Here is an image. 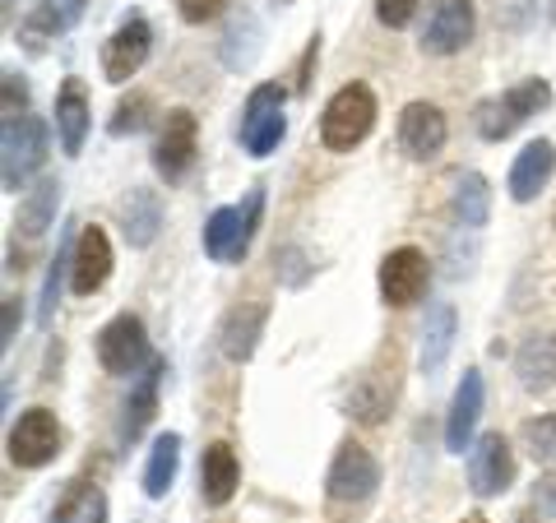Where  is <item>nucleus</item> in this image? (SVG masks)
Segmentation results:
<instances>
[{
    "instance_id": "obj_1",
    "label": "nucleus",
    "mask_w": 556,
    "mask_h": 523,
    "mask_svg": "<svg viewBox=\"0 0 556 523\" xmlns=\"http://www.w3.org/2000/svg\"><path fill=\"white\" fill-rule=\"evenodd\" d=\"M371 126H376V93L367 84H348V89L329 98L320 116V139L329 153H353L371 135Z\"/></svg>"
},
{
    "instance_id": "obj_2",
    "label": "nucleus",
    "mask_w": 556,
    "mask_h": 523,
    "mask_svg": "<svg viewBox=\"0 0 556 523\" xmlns=\"http://www.w3.org/2000/svg\"><path fill=\"white\" fill-rule=\"evenodd\" d=\"M552 102V89H547V79H525V84H515V89H506L501 98H486L478 102V112H473V126L482 139H492V144H501L506 135H515L519 126H525L529 116H538Z\"/></svg>"
},
{
    "instance_id": "obj_3",
    "label": "nucleus",
    "mask_w": 556,
    "mask_h": 523,
    "mask_svg": "<svg viewBox=\"0 0 556 523\" xmlns=\"http://www.w3.org/2000/svg\"><path fill=\"white\" fill-rule=\"evenodd\" d=\"M47 158V126L38 116H20L5 120V135H0V186L10 195H20L24 181L42 167Z\"/></svg>"
},
{
    "instance_id": "obj_4",
    "label": "nucleus",
    "mask_w": 556,
    "mask_h": 523,
    "mask_svg": "<svg viewBox=\"0 0 556 523\" xmlns=\"http://www.w3.org/2000/svg\"><path fill=\"white\" fill-rule=\"evenodd\" d=\"M260 208H265V190H251L247 214H241V208H214L208 222H204V251H208V259H218V265H241L247 251H251Z\"/></svg>"
},
{
    "instance_id": "obj_5",
    "label": "nucleus",
    "mask_w": 556,
    "mask_h": 523,
    "mask_svg": "<svg viewBox=\"0 0 556 523\" xmlns=\"http://www.w3.org/2000/svg\"><path fill=\"white\" fill-rule=\"evenodd\" d=\"M288 120H283V89L278 84H260L247 98V112H241V144H247L251 158H269V153L283 144Z\"/></svg>"
},
{
    "instance_id": "obj_6",
    "label": "nucleus",
    "mask_w": 556,
    "mask_h": 523,
    "mask_svg": "<svg viewBox=\"0 0 556 523\" xmlns=\"http://www.w3.org/2000/svg\"><path fill=\"white\" fill-rule=\"evenodd\" d=\"M376 486H380V463L371 459V449L357 441H343L334 463H329V477H325L329 500L357 505V500H371Z\"/></svg>"
},
{
    "instance_id": "obj_7",
    "label": "nucleus",
    "mask_w": 556,
    "mask_h": 523,
    "mask_svg": "<svg viewBox=\"0 0 556 523\" xmlns=\"http://www.w3.org/2000/svg\"><path fill=\"white\" fill-rule=\"evenodd\" d=\"M98 361L108 375H135L139 366L149 361V334H144V320L139 316H116L112 324H102L98 334Z\"/></svg>"
},
{
    "instance_id": "obj_8",
    "label": "nucleus",
    "mask_w": 556,
    "mask_h": 523,
    "mask_svg": "<svg viewBox=\"0 0 556 523\" xmlns=\"http://www.w3.org/2000/svg\"><path fill=\"white\" fill-rule=\"evenodd\" d=\"M61 455V422L47 408H28L20 422L10 426V463L20 468H47Z\"/></svg>"
},
{
    "instance_id": "obj_9",
    "label": "nucleus",
    "mask_w": 556,
    "mask_h": 523,
    "mask_svg": "<svg viewBox=\"0 0 556 523\" xmlns=\"http://www.w3.org/2000/svg\"><path fill=\"white\" fill-rule=\"evenodd\" d=\"M427 278H431V265L417 246H399L380 259V296H386V306H399V310L413 306L427 292Z\"/></svg>"
},
{
    "instance_id": "obj_10",
    "label": "nucleus",
    "mask_w": 556,
    "mask_h": 523,
    "mask_svg": "<svg viewBox=\"0 0 556 523\" xmlns=\"http://www.w3.org/2000/svg\"><path fill=\"white\" fill-rule=\"evenodd\" d=\"M195 144H200V120L186 107L167 112L163 135H159V144H153V167H159V177L181 181L190 171V163H195Z\"/></svg>"
},
{
    "instance_id": "obj_11",
    "label": "nucleus",
    "mask_w": 556,
    "mask_h": 523,
    "mask_svg": "<svg viewBox=\"0 0 556 523\" xmlns=\"http://www.w3.org/2000/svg\"><path fill=\"white\" fill-rule=\"evenodd\" d=\"M149 47H153V28L139 20V14H130V20L108 38V47H102V75L112 84H130L139 69H144Z\"/></svg>"
},
{
    "instance_id": "obj_12",
    "label": "nucleus",
    "mask_w": 556,
    "mask_h": 523,
    "mask_svg": "<svg viewBox=\"0 0 556 523\" xmlns=\"http://www.w3.org/2000/svg\"><path fill=\"white\" fill-rule=\"evenodd\" d=\"M473 28H478V14H473V0H437L422 33V47L431 56H455L473 42Z\"/></svg>"
},
{
    "instance_id": "obj_13",
    "label": "nucleus",
    "mask_w": 556,
    "mask_h": 523,
    "mask_svg": "<svg viewBox=\"0 0 556 523\" xmlns=\"http://www.w3.org/2000/svg\"><path fill=\"white\" fill-rule=\"evenodd\" d=\"M468 482H473L478 496H501L515 482V455L501 431H486L473 445V455H468Z\"/></svg>"
},
{
    "instance_id": "obj_14",
    "label": "nucleus",
    "mask_w": 556,
    "mask_h": 523,
    "mask_svg": "<svg viewBox=\"0 0 556 523\" xmlns=\"http://www.w3.org/2000/svg\"><path fill=\"white\" fill-rule=\"evenodd\" d=\"M445 135H450V126H445L441 107H431V102H408L404 116H399V149L417 163L437 158L445 149Z\"/></svg>"
},
{
    "instance_id": "obj_15",
    "label": "nucleus",
    "mask_w": 556,
    "mask_h": 523,
    "mask_svg": "<svg viewBox=\"0 0 556 523\" xmlns=\"http://www.w3.org/2000/svg\"><path fill=\"white\" fill-rule=\"evenodd\" d=\"M112 278V241L102 228H84L75 237V269H70V288L75 296H93Z\"/></svg>"
},
{
    "instance_id": "obj_16",
    "label": "nucleus",
    "mask_w": 556,
    "mask_h": 523,
    "mask_svg": "<svg viewBox=\"0 0 556 523\" xmlns=\"http://www.w3.org/2000/svg\"><path fill=\"white\" fill-rule=\"evenodd\" d=\"M482 398H486L482 375L464 371L459 390H455V404H450V422H445V449H450V455H464L468 441H473V426L482 417Z\"/></svg>"
},
{
    "instance_id": "obj_17",
    "label": "nucleus",
    "mask_w": 556,
    "mask_h": 523,
    "mask_svg": "<svg viewBox=\"0 0 556 523\" xmlns=\"http://www.w3.org/2000/svg\"><path fill=\"white\" fill-rule=\"evenodd\" d=\"M237 486H241V463L232 455V445L214 441L204 449V459H200V496H204V505H228L237 496Z\"/></svg>"
},
{
    "instance_id": "obj_18",
    "label": "nucleus",
    "mask_w": 556,
    "mask_h": 523,
    "mask_svg": "<svg viewBox=\"0 0 556 523\" xmlns=\"http://www.w3.org/2000/svg\"><path fill=\"white\" fill-rule=\"evenodd\" d=\"M515 375L529 394H543L556 385V334H529L515 353Z\"/></svg>"
},
{
    "instance_id": "obj_19",
    "label": "nucleus",
    "mask_w": 556,
    "mask_h": 523,
    "mask_svg": "<svg viewBox=\"0 0 556 523\" xmlns=\"http://www.w3.org/2000/svg\"><path fill=\"white\" fill-rule=\"evenodd\" d=\"M552 171H556V149L547 144V139H533V144H525V153H519L515 167H510V200L529 204L538 190L552 181Z\"/></svg>"
},
{
    "instance_id": "obj_20",
    "label": "nucleus",
    "mask_w": 556,
    "mask_h": 523,
    "mask_svg": "<svg viewBox=\"0 0 556 523\" xmlns=\"http://www.w3.org/2000/svg\"><path fill=\"white\" fill-rule=\"evenodd\" d=\"M167 375V361H149V371L139 375V385L130 390L126 398V422H121V441L135 445L139 435H144V426L153 422V412H159V385Z\"/></svg>"
},
{
    "instance_id": "obj_21",
    "label": "nucleus",
    "mask_w": 556,
    "mask_h": 523,
    "mask_svg": "<svg viewBox=\"0 0 556 523\" xmlns=\"http://www.w3.org/2000/svg\"><path fill=\"white\" fill-rule=\"evenodd\" d=\"M56 130H61V149L79 153L84 135H89V98H84L79 79H65V89L56 98Z\"/></svg>"
},
{
    "instance_id": "obj_22",
    "label": "nucleus",
    "mask_w": 556,
    "mask_h": 523,
    "mask_svg": "<svg viewBox=\"0 0 556 523\" xmlns=\"http://www.w3.org/2000/svg\"><path fill=\"white\" fill-rule=\"evenodd\" d=\"M450 347H455V306L437 302L427 310V324H422V375H437Z\"/></svg>"
},
{
    "instance_id": "obj_23",
    "label": "nucleus",
    "mask_w": 556,
    "mask_h": 523,
    "mask_svg": "<svg viewBox=\"0 0 556 523\" xmlns=\"http://www.w3.org/2000/svg\"><path fill=\"white\" fill-rule=\"evenodd\" d=\"M177 463H181V435H159L149 449V468H144V496L149 500H163L172 477H177Z\"/></svg>"
},
{
    "instance_id": "obj_24",
    "label": "nucleus",
    "mask_w": 556,
    "mask_h": 523,
    "mask_svg": "<svg viewBox=\"0 0 556 523\" xmlns=\"http://www.w3.org/2000/svg\"><path fill=\"white\" fill-rule=\"evenodd\" d=\"M163 228V204L153 190H130L126 200V241L130 246H153V237Z\"/></svg>"
},
{
    "instance_id": "obj_25",
    "label": "nucleus",
    "mask_w": 556,
    "mask_h": 523,
    "mask_svg": "<svg viewBox=\"0 0 556 523\" xmlns=\"http://www.w3.org/2000/svg\"><path fill=\"white\" fill-rule=\"evenodd\" d=\"M265 306H247V310H232L228 324H223V353H228V361H247L255 353V339L260 329H265Z\"/></svg>"
},
{
    "instance_id": "obj_26",
    "label": "nucleus",
    "mask_w": 556,
    "mask_h": 523,
    "mask_svg": "<svg viewBox=\"0 0 556 523\" xmlns=\"http://www.w3.org/2000/svg\"><path fill=\"white\" fill-rule=\"evenodd\" d=\"M218 51H223V65H228V69H247L255 61V51H260V20L251 10L232 14V24H228V33H223Z\"/></svg>"
},
{
    "instance_id": "obj_27",
    "label": "nucleus",
    "mask_w": 556,
    "mask_h": 523,
    "mask_svg": "<svg viewBox=\"0 0 556 523\" xmlns=\"http://www.w3.org/2000/svg\"><path fill=\"white\" fill-rule=\"evenodd\" d=\"M455 214L468 232L486 228V218H492V190H486V177H478V171H468V177H459L455 186Z\"/></svg>"
},
{
    "instance_id": "obj_28",
    "label": "nucleus",
    "mask_w": 556,
    "mask_h": 523,
    "mask_svg": "<svg viewBox=\"0 0 556 523\" xmlns=\"http://www.w3.org/2000/svg\"><path fill=\"white\" fill-rule=\"evenodd\" d=\"M56 204H61V181H38V190L24 200V208H20V228H24V237H42L47 228H51V218H56Z\"/></svg>"
},
{
    "instance_id": "obj_29",
    "label": "nucleus",
    "mask_w": 556,
    "mask_h": 523,
    "mask_svg": "<svg viewBox=\"0 0 556 523\" xmlns=\"http://www.w3.org/2000/svg\"><path fill=\"white\" fill-rule=\"evenodd\" d=\"M51 523H102V496L89 482H70V492L51 510Z\"/></svg>"
},
{
    "instance_id": "obj_30",
    "label": "nucleus",
    "mask_w": 556,
    "mask_h": 523,
    "mask_svg": "<svg viewBox=\"0 0 556 523\" xmlns=\"http://www.w3.org/2000/svg\"><path fill=\"white\" fill-rule=\"evenodd\" d=\"M65 28H70V20L56 10V0H42V5H33V14L24 20L20 38H24L33 51H42V42H47V38H56V33H65Z\"/></svg>"
},
{
    "instance_id": "obj_31",
    "label": "nucleus",
    "mask_w": 556,
    "mask_h": 523,
    "mask_svg": "<svg viewBox=\"0 0 556 523\" xmlns=\"http://www.w3.org/2000/svg\"><path fill=\"white\" fill-rule=\"evenodd\" d=\"M390 394H394V390H386L376 375H367V380H362V385L353 390V417H357V422H371V426H376L380 417L390 412Z\"/></svg>"
},
{
    "instance_id": "obj_32",
    "label": "nucleus",
    "mask_w": 556,
    "mask_h": 523,
    "mask_svg": "<svg viewBox=\"0 0 556 523\" xmlns=\"http://www.w3.org/2000/svg\"><path fill=\"white\" fill-rule=\"evenodd\" d=\"M65 269H75V241H70V237H65V246L56 251V259H51V273H47V283H42V306H38V320H42V324H47L51 316H56Z\"/></svg>"
},
{
    "instance_id": "obj_33",
    "label": "nucleus",
    "mask_w": 556,
    "mask_h": 523,
    "mask_svg": "<svg viewBox=\"0 0 556 523\" xmlns=\"http://www.w3.org/2000/svg\"><path fill=\"white\" fill-rule=\"evenodd\" d=\"M525 449L538 459V463H552L556 459V412H547V417H533V422H525Z\"/></svg>"
},
{
    "instance_id": "obj_34",
    "label": "nucleus",
    "mask_w": 556,
    "mask_h": 523,
    "mask_svg": "<svg viewBox=\"0 0 556 523\" xmlns=\"http://www.w3.org/2000/svg\"><path fill=\"white\" fill-rule=\"evenodd\" d=\"M149 112H153V102H149V93H130L126 102L116 107V116H112V135L121 139V135H135V130H144L149 126Z\"/></svg>"
},
{
    "instance_id": "obj_35",
    "label": "nucleus",
    "mask_w": 556,
    "mask_h": 523,
    "mask_svg": "<svg viewBox=\"0 0 556 523\" xmlns=\"http://www.w3.org/2000/svg\"><path fill=\"white\" fill-rule=\"evenodd\" d=\"M422 0H376V20L386 28H408Z\"/></svg>"
},
{
    "instance_id": "obj_36",
    "label": "nucleus",
    "mask_w": 556,
    "mask_h": 523,
    "mask_svg": "<svg viewBox=\"0 0 556 523\" xmlns=\"http://www.w3.org/2000/svg\"><path fill=\"white\" fill-rule=\"evenodd\" d=\"M223 5H228V0H177V10H181L186 24H208V20H218Z\"/></svg>"
},
{
    "instance_id": "obj_37",
    "label": "nucleus",
    "mask_w": 556,
    "mask_h": 523,
    "mask_svg": "<svg viewBox=\"0 0 556 523\" xmlns=\"http://www.w3.org/2000/svg\"><path fill=\"white\" fill-rule=\"evenodd\" d=\"M533 505H538V514H543V519H556V468H552V473H543V477H538Z\"/></svg>"
},
{
    "instance_id": "obj_38",
    "label": "nucleus",
    "mask_w": 556,
    "mask_h": 523,
    "mask_svg": "<svg viewBox=\"0 0 556 523\" xmlns=\"http://www.w3.org/2000/svg\"><path fill=\"white\" fill-rule=\"evenodd\" d=\"M28 102V89L20 84V75H5V120H14V107Z\"/></svg>"
},
{
    "instance_id": "obj_39",
    "label": "nucleus",
    "mask_w": 556,
    "mask_h": 523,
    "mask_svg": "<svg viewBox=\"0 0 556 523\" xmlns=\"http://www.w3.org/2000/svg\"><path fill=\"white\" fill-rule=\"evenodd\" d=\"M14 324H20V302H14V296H5V339H0V343H14Z\"/></svg>"
},
{
    "instance_id": "obj_40",
    "label": "nucleus",
    "mask_w": 556,
    "mask_h": 523,
    "mask_svg": "<svg viewBox=\"0 0 556 523\" xmlns=\"http://www.w3.org/2000/svg\"><path fill=\"white\" fill-rule=\"evenodd\" d=\"M84 5H89V0H56V10L65 14V20H70V28H75V24H79V14H84Z\"/></svg>"
},
{
    "instance_id": "obj_41",
    "label": "nucleus",
    "mask_w": 556,
    "mask_h": 523,
    "mask_svg": "<svg viewBox=\"0 0 556 523\" xmlns=\"http://www.w3.org/2000/svg\"><path fill=\"white\" fill-rule=\"evenodd\" d=\"M464 523H486V519H482V514H468V519H464Z\"/></svg>"
}]
</instances>
